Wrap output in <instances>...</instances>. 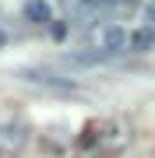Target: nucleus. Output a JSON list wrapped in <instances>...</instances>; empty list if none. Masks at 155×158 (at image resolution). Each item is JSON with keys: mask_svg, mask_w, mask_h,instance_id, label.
<instances>
[{"mask_svg": "<svg viewBox=\"0 0 155 158\" xmlns=\"http://www.w3.org/2000/svg\"><path fill=\"white\" fill-rule=\"evenodd\" d=\"M21 14H25V21H32V25H50L53 21V7L46 0H28V4L21 7Z\"/></svg>", "mask_w": 155, "mask_h": 158, "instance_id": "4", "label": "nucleus"}, {"mask_svg": "<svg viewBox=\"0 0 155 158\" xmlns=\"http://www.w3.org/2000/svg\"><path fill=\"white\" fill-rule=\"evenodd\" d=\"M4 42H7V35H4V28H0V46H4Z\"/></svg>", "mask_w": 155, "mask_h": 158, "instance_id": "6", "label": "nucleus"}, {"mask_svg": "<svg viewBox=\"0 0 155 158\" xmlns=\"http://www.w3.org/2000/svg\"><path fill=\"white\" fill-rule=\"evenodd\" d=\"M28 144V127L18 123V119H4L0 123V151L4 155H14Z\"/></svg>", "mask_w": 155, "mask_h": 158, "instance_id": "2", "label": "nucleus"}, {"mask_svg": "<svg viewBox=\"0 0 155 158\" xmlns=\"http://www.w3.org/2000/svg\"><path fill=\"white\" fill-rule=\"evenodd\" d=\"M127 46H131L134 53L155 49V25H141V28H134L131 35H127Z\"/></svg>", "mask_w": 155, "mask_h": 158, "instance_id": "3", "label": "nucleus"}, {"mask_svg": "<svg viewBox=\"0 0 155 158\" xmlns=\"http://www.w3.org/2000/svg\"><path fill=\"white\" fill-rule=\"evenodd\" d=\"M88 42H92L95 56H113V53H123L127 49V28L116 21H99L92 25V32H88Z\"/></svg>", "mask_w": 155, "mask_h": 158, "instance_id": "1", "label": "nucleus"}, {"mask_svg": "<svg viewBox=\"0 0 155 158\" xmlns=\"http://www.w3.org/2000/svg\"><path fill=\"white\" fill-rule=\"evenodd\" d=\"M144 18H148V25H155V4H148V7H144Z\"/></svg>", "mask_w": 155, "mask_h": 158, "instance_id": "5", "label": "nucleus"}]
</instances>
